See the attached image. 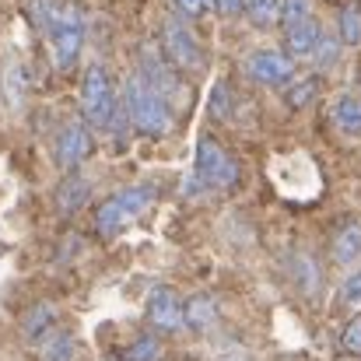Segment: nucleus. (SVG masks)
<instances>
[{"label": "nucleus", "mask_w": 361, "mask_h": 361, "mask_svg": "<svg viewBox=\"0 0 361 361\" xmlns=\"http://www.w3.org/2000/svg\"><path fill=\"white\" fill-rule=\"evenodd\" d=\"M88 193H92V183L81 179V176H71V179L56 190V200H60L63 211H78V207L88 200Z\"/></svg>", "instance_id": "18"}, {"label": "nucleus", "mask_w": 361, "mask_h": 361, "mask_svg": "<svg viewBox=\"0 0 361 361\" xmlns=\"http://www.w3.org/2000/svg\"><path fill=\"white\" fill-rule=\"evenodd\" d=\"M337 39L344 46H361V4L348 0L337 11Z\"/></svg>", "instance_id": "15"}, {"label": "nucleus", "mask_w": 361, "mask_h": 361, "mask_svg": "<svg viewBox=\"0 0 361 361\" xmlns=\"http://www.w3.org/2000/svg\"><path fill=\"white\" fill-rule=\"evenodd\" d=\"M42 361H74V337L63 330H53L42 344Z\"/></svg>", "instance_id": "20"}, {"label": "nucleus", "mask_w": 361, "mask_h": 361, "mask_svg": "<svg viewBox=\"0 0 361 361\" xmlns=\"http://www.w3.org/2000/svg\"><path fill=\"white\" fill-rule=\"evenodd\" d=\"M319 39H323V25H319V18L312 14V18H305V21L284 28V53H288L291 60H309Z\"/></svg>", "instance_id": "12"}, {"label": "nucleus", "mask_w": 361, "mask_h": 361, "mask_svg": "<svg viewBox=\"0 0 361 361\" xmlns=\"http://www.w3.org/2000/svg\"><path fill=\"white\" fill-rule=\"evenodd\" d=\"M137 74H140L161 99H169V106H172V99H176L179 88H183L179 71H176V67L165 60V53L154 49V46H144V49H140V67H137Z\"/></svg>", "instance_id": "9"}, {"label": "nucleus", "mask_w": 361, "mask_h": 361, "mask_svg": "<svg viewBox=\"0 0 361 361\" xmlns=\"http://www.w3.org/2000/svg\"><path fill=\"white\" fill-rule=\"evenodd\" d=\"M211 116H228V85L225 81H218L214 85V92H211Z\"/></svg>", "instance_id": "27"}, {"label": "nucleus", "mask_w": 361, "mask_h": 361, "mask_svg": "<svg viewBox=\"0 0 361 361\" xmlns=\"http://www.w3.org/2000/svg\"><path fill=\"white\" fill-rule=\"evenodd\" d=\"M242 11L256 28H270L281 18V0H242Z\"/></svg>", "instance_id": "17"}, {"label": "nucleus", "mask_w": 361, "mask_h": 361, "mask_svg": "<svg viewBox=\"0 0 361 361\" xmlns=\"http://www.w3.org/2000/svg\"><path fill=\"white\" fill-rule=\"evenodd\" d=\"M92 151H95V137H92V126L85 120H71L60 126L56 144H53V158H56L60 169H78Z\"/></svg>", "instance_id": "8"}, {"label": "nucleus", "mask_w": 361, "mask_h": 361, "mask_svg": "<svg viewBox=\"0 0 361 361\" xmlns=\"http://www.w3.org/2000/svg\"><path fill=\"white\" fill-rule=\"evenodd\" d=\"M161 53L179 74H197V71H204V60H207L193 28L176 14H169L161 21Z\"/></svg>", "instance_id": "6"}, {"label": "nucleus", "mask_w": 361, "mask_h": 361, "mask_svg": "<svg viewBox=\"0 0 361 361\" xmlns=\"http://www.w3.org/2000/svg\"><path fill=\"white\" fill-rule=\"evenodd\" d=\"M245 74H249L256 85L284 88V85L295 78V60H291L284 49L263 46V49H252V53L245 56Z\"/></svg>", "instance_id": "7"}, {"label": "nucleus", "mask_w": 361, "mask_h": 361, "mask_svg": "<svg viewBox=\"0 0 361 361\" xmlns=\"http://www.w3.org/2000/svg\"><path fill=\"white\" fill-rule=\"evenodd\" d=\"M295 281H298L309 295L319 288V267H316V259H312L309 252H298V256H295Z\"/></svg>", "instance_id": "23"}, {"label": "nucleus", "mask_w": 361, "mask_h": 361, "mask_svg": "<svg viewBox=\"0 0 361 361\" xmlns=\"http://www.w3.org/2000/svg\"><path fill=\"white\" fill-rule=\"evenodd\" d=\"M341 351L361 358V312L344 323V330H341Z\"/></svg>", "instance_id": "25"}, {"label": "nucleus", "mask_w": 361, "mask_h": 361, "mask_svg": "<svg viewBox=\"0 0 361 361\" xmlns=\"http://www.w3.org/2000/svg\"><path fill=\"white\" fill-rule=\"evenodd\" d=\"M32 11H35V21H39L42 35H46L53 67L71 71L81 60V49H85V35H88L85 14L74 4H56V0H35Z\"/></svg>", "instance_id": "1"}, {"label": "nucleus", "mask_w": 361, "mask_h": 361, "mask_svg": "<svg viewBox=\"0 0 361 361\" xmlns=\"http://www.w3.org/2000/svg\"><path fill=\"white\" fill-rule=\"evenodd\" d=\"M120 361H154L158 358V337H137L116 351Z\"/></svg>", "instance_id": "22"}, {"label": "nucleus", "mask_w": 361, "mask_h": 361, "mask_svg": "<svg viewBox=\"0 0 361 361\" xmlns=\"http://www.w3.org/2000/svg\"><path fill=\"white\" fill-rule=\"evenodd\" d=\"M341 305H348V309L361 312V270H355V274L341 284Z\"/></svg>", "instance_id": "26"}, {"label": "nucleus", "mask_w": 361, "mask_h": 361, "mask_svg": "<svg viewBox=\"0 0 361 361\" xmlns=\"http://www.w3.org/2000/svg\"><path fill=\"white\" fill-rule=\"evenodd\" d=\"M341 46H344V42H341L334 32H323V39L316 42V49H312V56H309V60H312L319 71H330V67L341 60Z\"/></svg>", "instance_id": "21"}, {"label": "nucleus", "mask_w": 361, "mask_h": 361, "mask_svg": "<svg viewBox=\"0 0 361 361\" xmlns=\"http://www.w3.org/2000/svg\"><path fill=\"white\" fill-rule=\"evenodd\" d=\"M305 18H312V0H281V28H291Z\"/></svg>", "instance_id": "24"}, {"label": "nucleus", "mask_w": 361, "mask_h": 361, "mask_svg": "<svg viewBox=\"0 0 361 361\" xmlns=\"http://www.w3.org/2000/svg\"><path fill=\"white\" fill-rule=\"evenodd\" d=\"M239 183V161L232 158L228 147H221L214 137H200L197 140V158H193V172L186 186L197 190H232Z\"/></svg>", "instance_id": "5"}, {"label": "nucleus", "mask_w": 361, "mask_h": 361, "mask_svg": "<svg viewBox=\"0 0 361 361\" xmlns=\"http://www.w3.org/2000/svg\"><path fill=\"white\" fill-rule=\"evenodd\" d=\"M330 256L337 267H355L361 259V218H344L330 239Z\"/></svg>", "instance_id": "11"}, {"label": "nucleus", "mask_w": 361, "mask_h": 361, "mask_svg": "<svg viewBox=\"0 0 361 361\" xmlns=\"http://www.w3.org/2000/svg\"><path fill=\"white\" fill-rule=\"evenodd\" d=\"M221 14H235V11H242V0H211Z\"/></svg>", "instance_id": "29"}, {"label": "nucleus", "mask_w": 361, "mask_h": 361, "mask_svg": "<svg viewBox=\"0 0 361 361\" xmlns=\"http://www.w3.org/2000/svg\"><path fill=\"white\" fill-rule=\"evenodd\" d=\"M172 4H176V11H179L183 18H193V21L211 11V0H172Z\"/></svg>", "instance_id": "28"}, {"label": "nucleus", "mask_w": 361, "mask_h": 361, "mask_svg": "<svg viewBox=\"0 0 361 361\" xmlns=\"http://www.w3.org/2000/svg\"><path fill=\"white\" fill-rule=\"evenodd\" d=\"M334 126L348 137H361V95H341L334 102Z\"/></svg>", "instance_id": "14"}, {"label": "nucleus", "mask_w": 361, "mask_h": 361, "mask_svg": "<svg viewBox=\"0 0 361 361\" xmlns=\"http://www.w3.org/2000/svg\"><path fill=\"white\" fill-rule=\"evenodd\" d=\"M120 95H116V85H113V74L102 67V63H88L85 67V78H81V113L85 123L99 133H109L116 123H120Z\"/></svg>", "instance_id": "3"}, {"label": "nucleus", "mask_w": 361, "mask_h": 361, "mask_svg": "<svg viewBox=\"0 0 361 361\" xmlns=\"http://www.w3.org/2000/svg\"><path fill=\"white\" fill-rule=\"evenodd\" d=\"M123 113H126V123L144 137H165L172 130L169 99H161L137 71L123 81Z\"/></svg>", "instance_id": "2"}, {"label": "nucleus", "mask_w": 361, "mask_h": 361, "mask_svg": "<svg viewBox=\"0 0 361 361\" xmlns=\"http://www.w3.org/2000/svg\"><path fill=\"white\" fill-rule=\"evenodd\" d=\"M154 204V186L151 183H137V186H123L120 193H113L109 200L99 204L95 211V228L102 239H116L126 232L137 218H144V211Z\"/></svg>", "instance_id": "4"}, {"label": "nucleus", "mask_w": 361, "mask_h": 361, "mask_svg": "<svg viewBox=\"0 0 361 361\" xmlns=\"http://www.w3.org/2000/svg\"><path fill=\"white\" fill-rule=\"evenodd\" d=\"M53 319H56V312H53L49 305L32 309V312L25 316V337H28V341H46V337L53 334Z\"/></svg>", "instance_id": "19"}, {"label": "nucleus", "mask_w": 361, "mask_h": 361, "mask_svg": "<svg viewBox=\"0 0 361 361\" xmlns=\"http://www.w3.org/2000/svg\"><path fill=\"white\" fill-rule=\"evenodd\" d=\"M214 323H218V302L211 295H193V298L183 302V326L207 334Z\"/></svg>", "instance_id": "13"}, {"label": "nucleus", "mask_w": 361, "mask_h": 361, "mask_svg": "<svg viewBox=\"0 0 361 361\" xmlns=\"http://www.w3.org/2000/svg\"><path fill=\"white\" fill-rule=\"evenodd\" d=\"M316 95H319V78H291L288 85H284V99H288V106L291 109H305L309 102H316Z\"/></svg>", "instance_id": "16"}, {"label": "nucleus", "mask_w": 361, "mask_h": 361, "mask_svg": "<svg viewBox=\"0 0 361 361\" xmlns=\"http://www.w3.org/2000/svg\"><path fill=\"white\" fill-rule=\"evenodd\" d=\"M147 323H151L158 334H176V330H183V298H179L176 288L158 284V288L147 295Z\"/></svg>", "instance_id": "10"}]
</instances>
